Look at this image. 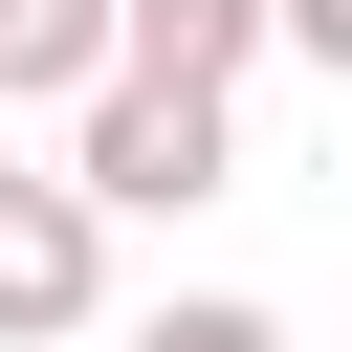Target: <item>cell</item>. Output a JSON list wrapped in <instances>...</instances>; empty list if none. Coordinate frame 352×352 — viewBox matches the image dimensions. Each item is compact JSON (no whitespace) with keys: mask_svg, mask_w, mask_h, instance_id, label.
Returning <instances> with one entry per match:
<instances>
[{"mask_svg":"<svg viewBox=\"0 0 352 352\" xmlns=\"http://www.w3.org/2000/svg\"><path fill=\"white\" fill-rule=\"evenodd\" d=\"M110 66V0H0V88H88Z\"/></svg>","mask_w":352,"mask_h":352,"instance_id":"4","label":"cell"},{"mask_svg":"<svg viewBox=\"0 0 352 352\" xmlns=\"http://www.w3.org/2000/svg\"><path fill=\"white\" fill-rule=\"evenodd\" d=\"M110 308V220H88V176H0V352H66Z\"/></svg>","mask_w":352,"mask_h":352,"instance_id":"2","label":"cell"},{"mask_svg":"<svg viewBox=\"0 0 352 352\" xmlns=\"http://www.w3.org/2000/svg\"><path fill=\"white\" fill-rule=\"evenodd\" d=\"M264 44H330V66H352V0H264Z\"/></svg>","mask_w":352,"mask_h":352,"instance_id":"6","label":"cell"},{"mask_svg":"<svg viewBox=\"0 0 352 352\" xmlns=\"http://www.w3.org/2000/svg\"><path fill=\"white\" fill-rule=\"evenodd\" d=\"M132 352H286V330H264V308H242V286H198V308H154V330H132Z\"/></svg>","mask_w":352,"mask_h":352,"instance_id":"5","label":"cell"},{"mask_svg":"<svg viewBox=\"0 0 352 352\" xmlns=\"http://www.w3.org/2000/svg\"><path fill=\"white\" fill-rule=\"evenodd\" d=\"M66 110H88V132H66L88 220H198V198L242 176V88H176V66H88Z\"/></svg>","mask_w":352,"mask_h":352,"instance_id":"1","label":"cell"},{"mask_svg":"<svg viewBox=\"0 0 352 352\" xmlns=\"http://www.w3.org/2000/svg\"><path fill=\"white\" fill-rule=\"evenodd\" d=\"M110 66H176V88H242V66H264V0H110Z\"/></svg>","mask_w":352,"mask_h":352,"instance_id":"3","label":"cell"}]
</instances>
